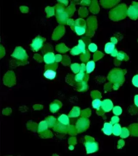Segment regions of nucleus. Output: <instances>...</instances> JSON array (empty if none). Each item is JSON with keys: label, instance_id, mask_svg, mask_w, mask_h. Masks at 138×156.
Masks as SVG:
<instances>
[{"label": "nucleus", "instance_id": "obj_1", "mask_svg": "<svg viewBox=\"0 0 138 156\" xmlns=\"http://www.w3.org/2000/svg\"><path fill=\"white\" fill-rule=\"evenodd\" d=\"M45 77L49 80H52L55 79L56 76V73L52 69H48L44 73Z\"/></svg>", "mask_w": 138, "mask_h": 156}]
</instances>
